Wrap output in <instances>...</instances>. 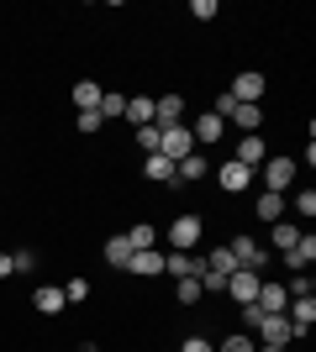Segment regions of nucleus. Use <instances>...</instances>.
<instances>
[{
  "label": "nucleus",
  "instance_id": "nucleus-8",
  "mask_svg": "<svg viewBox=\"0 0 316 352\" xmlns=\"http://www.w3.org/2000/svg\"><path fill=\"white\" fill-rule=\"evenodd\" d=\"M153 126L164 132V126H185V100L180 95H158L153 100Z\"/></svg>",
  "mask_w": 316,
  "mask_h": 352
},
{
  "label": "nucleus",
  "instance_id": "nucleus-1",
  "mask_svg": "<svg viewBox=\"0 0 316 352\" xmlns=\"http://www.w3.org/2000/svg\"><path fill=\"white\" fill-rule=\"evenodd\" d=\"M200 232H206V221L185 210V216H174V221H169V226H164V242H169V252H196Z\"/></svg>",
  "mask_w": 316,
  "mask_h": 352
},
{
  "label": "nucleus",
  "instance_id": "nucleus-31",
  "mask_svg": "<svg viewBox=\"0 0 316 352\" xmlns=\"http://www.w3.org/2000/svg\"><path fill=\"white\" fill-rule=\"evenodd\" d=\"M295 216H301V221H311V216H316V190H311V184L295 195Z\"/></svg>",
  "mask_w": 316,
  "mask_h": 352
},
{
  "label": "nucleus",
  "instance_id": "nucleus-23",
  "mask_svg": "<svg viewBox=\"0 0 316 352\" xmlns=\"http://www.w3.org/2000/svg\"><path fill=\"white\" fill-rule=\"evenodd\" d=\"M206 174H211L206 153H190L185 163H174V179H190V184H196V179H206Z\"/></svg>",
  "mask_w": 316,
  "mask_h": 352
},
{
  "label": "nucleus",
  "instance_id": "nucleus-26",
  "mask_svg": "<svg viewBox=\"0 0 316 352\" xmlns=\"http://www.w3.org/2000/svg\"><path fill=\"white\" fill-rule=\"evenodd\" d=\"M95 111H101V121H116V116H127V95H116V89H105Z\"/></svg>",
  "mask_w": 316,
  "mask_h": 352
},
{
  "label": "nucleus",
  "instance_id": "nucleus-14",
  "mask_svg": "<svg viewBox=\"0 0 316 352\" xmlns=\"http://www.w3.org/2000/svg\"><path fill=\"white\" fill-rule=\"evenodd\" d=\"M232 163H242V168H258V163H264V137L248 132V137L238 142V153H232Z\"/></svg>",
  "mask_w": 316,
  "mask_h": 352
},
{
  "label": "nucleus",
  "instance_id": "nucleus-16",
  "mask_svg": "<svg viewBox=\"0 0 316 352\" xmlns=\"http://www.w3.org/2000/svg\"><path fill=\"white\" fill-rule=\"evenodd\" d=\"M143 174H148L153 184H180V179H174V163H169L164 153H148V158H143Z\"/></svg>",
  "mask_w": 316,
  "mask_h": 352
},
{
  "label": "nucleus",
  "instance_id": "nucleus-22",
  "mask_svg": "<svg viewBox=\"0 0 316 352\" xmlns=\"http://www.w3.org/2000/svg\"><path fill=\"white\" fill-rule=\"evenodd\" d=\"M206 268H211V274H222V279H232V274H238L232 248H211V252H206Z\"/></svg>",
  "mask_w": 316,
  "mask_h": 352
},
{
  "label": "nucleus",
  "instance_id": "nucleus-39",
  "mask_svg": "<svg viewBox=\"0 0 316 352\" xmlns=\"http://www.w3.org/2000/svg\"><path fill=\"white\" fill-rule=\"evenodd\" d=\"M79 352H101V347H95V342H85V347H79Z\"/></svg>",
  "mask_w": 316,
  "mask_h": 352
},
{
  "label": "nucleus",
  "instance_id": "nucleus-18",
  "mask_svg": "<svg viewBox=\"0 0 316 352\" xmlns=\"http://www.w3.org/2000/svg\"><path fill=\"white\" fill-rule=\"evenodd\" d=\"M190 137H196V147H211V142H222V116H200L196 126H190Z\"/></svg>",
  "mask_w": 316,
  "mask_h": 352
},
{
  "label": "nucleus",
  "instance_id": "nucleus-35",
  "mask_svg": "<svg viewBox=\"0 0 316 352\" xmlns=\"http://www.w3.org/2000/svg\"><path fill=\"white\" fill-rule=\"evenodd\" d=\"M190 16H196V21H211V16H216V0H190Z\"/></svg>",
  "mask_w": 316,
  "mask_h": 352
},
{
  "label": "nucleus",
  "instance_id": "nucleus-29",
  "mask_svg": "<svg viewBox=\"0 0 316 352\" xmlns=\"http://www.w3.org/2000/svg\"><path fill=\"white\" fill-rule=\"evenodd\" d=\"M290 252L301 258V268H311V263H316V232H301V242H295Z\"/></svg>",
  "mask_w": 316,
  "mask_h": 352
},
{
  "label": "nucleus",
  "instance_id": "nucleus-13",
  "mask_svg": "<svg viewBox=\"0 0 316 352\" xmlns=\"http://www.w3.org/2000/svg\"><path fill=\"white\" fill-rule=\"evenodd\" d=\"M216 179H222V190H227V195H238V190H248V184H253V168H242V163L227 158L222 168H216Z\"/></svg>",
  "mask_w": 316,
  "mask_h": 352
},
{
  "label": "nucleus",
  "instance_id": "nucleus-38",
  "mask_svg": "<svg viewBox=\"0 0 316 352\" xmlns=\"http://www.w3.org/2000/svg\"><path fill=\"white\" fill-rule=\"evenodd\" d=\"M0 279H11V258L6 252H0Z\"/></svg>",
  "mask_w": 316,
  "mask_h": 352
},
{
  "label": "nucleus",
  "instance_id": "nucleus-6",
  "mask_svg": "<svg viewBox=\"0 0 316 352\" xmlns=\"http://www.w3.org/2000/svg\"><path fill=\"white\" fill-rule=\"evenodd\" d=\"M227 95H232L238 105H258V100H264V74H258V69H242L238 79H232Z\"/></svg>",
  "mask_w": 316,
  "mask_h": 352
},
{
  "label": "nucleus",
  "instance_id": "nucleus-2",
  "mask_svg": "<svg viewBox=\"0 0 316 352\" xmlns=\"http://www.w3.org/2000/svg\"><path fill=\"white\" fill-rule=\"evenodd\" d=\"M258 168H264V190H274V195H290L295 190V174H301L295 158H285V153H280V158H264Z\"/></svg>",
  "mask_w": 316,
  "mask_h": 352
},
{
  "label": "nucleus",
  "instance_id": "nucleus-20",
  "mask_svg": "<svg viewBox=\"0 0 316 352\" xmlns=\"http://www.w3.org/2000/svg\"><path fill=\"white\" fill-rule=\"evenodd\" d=\"M105 263H111V268H121V274H127V263H132V242H127V232H121V236H111V242H105Z\"/></svg>",
  "mask_w": 316,
  "mask_h": 352
},
{
  "label": "nucleus",
  "instance_id": "nucleus-21",
  "mask_svg": "<svg viewBox=\"0 0 316 352\" xmlns=\"http://www.w3.org/2000/svg\"><path fill=\"white\" fill-rule=\"evenodd\" d=\"M258 221H269V226H274V221H285V195H274V190L258 195Z\"/></svg>",
  "mask_w": 316,
  "mask_h": 352
},
{
  "label": "nucleus",
  "instance_id": "nucleus-9",
  "mask_svg": "<svg viewBox=\"0 0 316 352\" xmlns=\"http://www.w3.org/2000/svg\"><path fill=\"white\" fill-rule=\"evenodd\" d=\"M200 268H206V258H196V252H164V274H174V279H200Z\"/></svg>",
  "mask_w": 316,
  "mask_h": 352
},
{
  "label": "nucleus",
  "instance_id": "nucleus-33",
  "mask_svg": "<svg viewBox=\"0 0 316 352\" xmlns=\"http://www.w3.org/2000/svg\"><path fill=\"white\" fill-rule=\"evenodd\" d=\"M222 352H258V347H253V331H238V337H227V342H222Z\"/></svg>",
  "mask_w": 316,
  "mask_h": 352
},
{
  "label": "nucleus",
  "instance_id": "nucleus-28",
  "mask_svg": "<svg viewBox=\"0 0 316 352\" xmlns=\"http://www.w3.org/2000/svg\"><path fill=\"white\" fill-rule=\"evenodd\" d=\"M127 242H132V252L158 248V226H132V232H127Z\"/></svg>",
  "mask_w": 316,
  "mask_h": 352
},
{
  "label": "nucleus",
  "instance_id": "nucleus-34",
  "mask_svg": "<svg viewBox=\"0 0 316 352\" xmlns=\"http://www.w3.org/2000/svg\"><path fill=\"white\" fill-rule=\"evenodd\" d=\"M137 147H143V158L158 153V126H137Z\"/></svg>",
  "mask_w": 316,
  "mask_h": 352
},
{
  "label": "nucleus",
  "instance_id": "nucleus-36",
  "mask_svg": "<svg viewBox=\"0 0 316 352\" xmlns=\"http://www.w3.org/2000/svg\"><path fill=\"white\" fill-rule=\"evenodd\" d=\"M105 121H101V111H79V132H101Z\"/></svg>",
  "mask_w": 316,
  "mask_h": 352
},
{
  "label": "nucleus",
  "instance_id": "nucleus-17",
  "mask_svg": "<svg viewBox=\"0 0 316 352\" xmlns=\"http://www.w3.org/2000/svg\"><path fill=\"white\" fill-rule=\"evenodd\" d=\"M63 305H69V300H63V289H59V284H43V289L32 294V310H43V316H59Z\"/></svg>",
  "mask_w": 316,
  "mask_h": 352
},
{
  "label": "nucleus",
  "instance_id": "nucleus-19",
  "mask_svg": "<svg viewBox=\"0 0 316 352\" xmlns=\"http://www.w3.org/2000/svg\"><path fill=\"white\" fill-rule=\"evenodd\" d=\"M227 121H232V126L248 137V132H258V121H264V105H232V116H227Z\"/></svg>",
  "mask_w": 316,
  "mask_h": 352
},
{
  "label": "nucleus",
  "instance_id": "nucleus-37",
  "mask_svg": "<svg viewBox=\"0 0 316 352\" xmlns=\"http://www.w3.org/2000/svg\"><path fill=\"white\" fill-rule=\"evenodd\" d=\"M180 352H216V347H211L206 337H185V342H180Z\"/></svg>",
  "mask_w": 316,
  "mask_h": 352
},
{
  "label": "nucleus",
  "instance_id": "nucleus-27",
  "mask_svg": "<svg viewBox=\"0 0 316 352\" xmlns=\"http://www.w3.org/2000/svg\"><path fill=\"white\" fill-rule=\"evenodd\" d=\"M174 294H180V305H200V300H206L200 279H174Z\"/></svg>",
  "mask_w": 316,
  "mask_h": 352
},
{
  "label": "nucleus",
  "instance_id": "nucleus-5",
  "mask_svg": "<svg viewBox=\"0 0 316 352\" xmlns=\"http://www.w3.org/2000/svg\"><path fill=\"white\" fill-rule=\"evenodd\" d=\"M258 284H264V274H253V268H238V274L227 279L232 305H253V300H258Z\"/></svg>",
  "mask_w": 316,
  "mask_h": 352
},
{
  "label": "nucleus",
  "instance_id": "nucleus-11",
  "mask_svg": "<svg viewBox=\"0 0 316 352\" xmlns=\"http://www.w3.org/2000/svg\"><path fill=\"white\" fill-rule=\"evenodd\" d=\"M258 337H264V347H290L295 331H290L285 316H264V321H258Z\"/></svg>",
  "mask_w": 316,
  "mask_h": 352
},
{
  "label": "nucleus",
  "instance_id": "nucleus-30",
  "mask_svg": "<svg viewBox=\"0 0 316 352\" xmlns=\"http://www.w3.org/2000/svg\"><path fill=\"white\" fill-rule=\"evenodd\" d=\"M6 258H11V279H16V274H27V268L37 263V252H32V248H16V252H6Z\"/></svg>",
  "mask_w": 316,
  "mask_h": 352
},
{
  "label": "nucleus",
  "instance_id": "nucleus-24",
  "mask_svg": "<svg viewBox=\"0 0 316 352\" xmlns=\"http://www.w3.org/2000/svg\"><path fill=\"white\" fill-rule=\"evenodd\" d=\"M127 121H132V126H153V100L148 95H127Z\"/></svg>",
  "mask_w": 316,
  "mask_h": 352
},
{
  "label": "nucleus",
  "instance_id": "nucleus-4",
  "mask_svg": "<svg viewBox=\"0 0 316 352\" xmlns=\"http://www.w3.org/2000/svg\"><path fill=\"white\" fill-rule=\"evenodd\" d=\"M227 248H232V258H238V268H253V274H264V268H269V248H258L253 236H232Z\"/></svg>",
  "mask_w": 316,
  "mask_h": 352
},
{
  "label": "nucleus",
  "instance_id": "nucleus-12",
  "mask_svg": "<svg viewBox=\"0 0 316 352\" xmlns=\"http://www.w3.org/2000/svg\"><path fill=\"white\" fill-rule=\"evenodd\" d=\"M127 274H137V279H153V274H164V252H158V248H143V252H132Z\"/></svg>",
  "mask_w": 316,
  "mask_h": 352
},
{
  "label": "nucleus",
  "instance_id": "nucleus-10",
  "mask_svg": "<svg viewBox=\"0 0 316 352\" xmlns=\"http://www.w3.org/2000/svg\"><path fill=\"white\" fill-rule=\"evenodd\" d=\"M264 316H285V305H290V294H285V284H274V279H264L258 284V300H253Z\"/></svg>",
  "mask_w": 316,
  "mask_h": 352
},
{
  "label": "nucleus",
  "instance_id": "nucleus-32",
  "mask_svg": "<svg viewBox=\"0 0 316 352\" xmlns=\"http://www.w3.org/2000/svg\"><path fill=\"white\" fill-rule=\"evenodd\" d=\"M59 289H63V300H69V305L90 300V284H85V279H69V284H59Z\"/></svg>",
  "mask_w": 316,
  "mask_h": 352
},
{
  "label": "nucleus",
  "instance_id": "nucleus-3",
  "mask_svg": "<svg viewBox=\"0 0 316 352\" xmlns=\"http://www.w3.org/2000/svg\"><path fill=\"white\" fill-rule=\"evenodd\" d=\"M158 153H164L169 163H185L190 153H200V147H196V137H190V126H164V132H158Z\"/></svg>",
  "mask_w": 316,
  "mask_h": 352
},
{
  "label": "nucleus",
  "instance_id": "nucleus-15",
  "mask_svg": "<svg viewBox=\"0 0 316 352\" xmlns=\"http://www.w3.org/2000/svg\"><path fill=\"white\" fill-rule=\"evenodd\" d=\"M301 232H306V226H295V221H274V232H269V248H274V252H290L295 242H301Z\"/></svg>",
  "mask_w": 316,
  "mask_h": 352
},
{
  "label": "nucleus",
  "instance_id": "nucleus-25",
  "mask_svg": "<svg viewBox=\"0 0 316 352\" xmlns=\"http://www.w3.org/2000/svg\"><path fill=\"white\" fill-rule=\"evenodd\" d=\"M101 95H105V89L95 85V79H79V85H74V105H79V111H95V105H101Z\"/></svg>",
  "mask_w": 316,
  "mask_h": 352
},
{
  "label": "nucleus",
  "instance_id": "nucleus-7",
  "mask_svg": "<svg viewBox=\"0 0 316 352\" xmlns=\"http://www.w3.org/2000/svg\"><path fill=\"white\" fill-rule=\"evenodd\" d=\"M285 321H290V331H295V337H306V331L316 326V294L290 300V305H285Z\"/></svg>",
  "mask_w": 316,
  "mask_h": 352
}]
</instances>
